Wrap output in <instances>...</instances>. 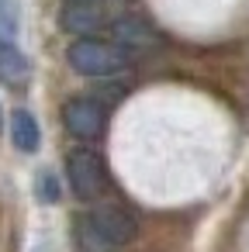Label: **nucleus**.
<instances>
[{
    "label": "nucleus",
    "mask_w": 249,
    "mask_h": 252,
    "mask_svg": "<svg viewBox=\"0 0 249 252\" xmlns=\"http://www.w3.org/2000/svg\"><path fill=\"white\" fill-rule=\"evenodd\" d=\"M70 66L83 76H114L128 66V49L118 42H101V38H76L66 52Z\"/></svg>",
    "instance_id": "obj_1"
},
{
    "label": "nucleus",
    "mask_w": 249,
    "mask_h": 252,
    "mask_svg": "<svg viewBox=\"0 0 249 252\" xmlns=\"http://www.w3.org/2000/svg\"><path fill=\"white\" fill-rule=\"evenodd\" d=\"M66 173H70V187L80 200H97L107 187V169L101 162L97 152L90 149H76L66 156Z\"/></svg>",
    "instance_id": "obj_2"
},
{
    "label": "nucleus",
    "mask_w": 249,
    "mask_h": 252,
    "mask_svg": "<svg viewBox=\"0 0 249 252\" xmlns=\"http://www.w3.org/2000/svg\"><path fill=\"white\" fill-rule=\"evenodd\" d=\"M63 125L73 138H83V142H94L104 135V125H107V111L101 100L94 97H73L63 104Z\"/></svg>",
    "instance_id": "obj_3"
},
{
    "label": "nucleus",
    "mask_w": 249,
    "mask_h": 252,
    "mask_svg": "<svg viewBox=\"0 0 249 252\" xmlns=\"http://www.w3.org/2000/svg\"><path fill=\"white\" fill-rule=\"evenodd\" d=\"M87 228H90V235L97 238V242H104V245H125V242H132L135 238V218L128 214V211H121V207H114V204H104V207H94L90 214H87Z\"/></svg>",
    "instance_id": "obj_4"
},
{
    "label": "nucleus",
    "mask_w": 249,
    "mask_h": 252,
    "mask_svg": "<svg viewBox=\"0 0 249 252\" xmlns=\"http://www.w3.org/2000/svg\"><path fill=\"white\" fill-rule=\"evenodd\" d=\"M0 80H4L11 90H25L28 80H32V63H28V56H25L11 38H4V35H0Z\"/></svg>",
    "instance_id": "obj_5"
},
{
    "label": "nucleus",
    "mask_w": 249,
    "mask_h": 252,
    "mask_svg": "<svg viewBox=\"0 0 249 252\" xmlns=\"http://www.w3.org/2000/svg\"><path fill=\"white\" fill-rule=\"evenodd\" d=\"M59 25H63V32H70V35H90V32H97V28L104 25V14H101V7H94V4H70V7H63Z\"/></svg>",
    "instance_id": "obj_6"
},
{
    "label": "nucleus",
    "mask_w": 249,
    "mask_h": 252,
    "mask_svg": "<svg viewBox=\"0 0 249 252\" xmlns=\"http://www.w3.org/2000/svg\"><path fill=\"white\" fill-rule=\"evenodd\" d=\"M111 32H114L118 45H125V49H149V45L159 42V35L152 32V25H145L142 18H118L111 25Z\"/></svg>",
    "instance_id": "obj_7"
},
{
    "label": "nucleus",
    "mask_w": 249,
    "mask_h": 252,
    "mask_svg": "<svg viewBox=\"0 0 249 252\" xmlns=\"http://www.w3.org/2000/svg\"><path fill=\"white\" fill-rule=\"evenodd\" d=\"M11 135H14V145L21 149V152H38V142H42V131H38V125H35V118L28 114V111H14L11 114Z\"/></svg>",
    "instance_id": "obj_8"
},
{
    "label": "nucleus",
    "mask_w": 249,
    "mask_h": 252,
    "mask_svg": "<svg viewBox=\"0 0 249 252\" xmlns=\"http://www.w3.org/2000/svg\"><path fill=\"white\" fill-rule=\"evenodd\" d=\"M35 190H38V197H42L45 204H56V200H59V180H56L49 169H42V173H38Z\"/></svg>",
    "instance_id": "obj_9"
},
{
    "label": "nucleus",
    "mask_w": 249,
    "mask_h": 252,
    "mask_svg": "<svg viewBox=\"0 0 249 252\" xmlns=\"http://www.w3.org/2000/svg\"><path fill=\"white\" fill-rule=\"evenodd\" d=\"M0 21H4L7 28L18 25V11H14V0H0Z\"/></svg>",
    "instance_id": "obj_10"
},
{
    "label": "nucleus",
    "mask_w": 249,
    "mask_h": 252,
    "mask_svg": "<svg viewBox=\"0 0 249 252\" xmlns=\"http://www.w3.org/2000/svg\"><path fill=\"white\" fill-rule=\"evenodd\" d=\"M66 4H97V0H66Z\"/></svg>",
    "instance_id": "obj_11"
}]
</instances>
